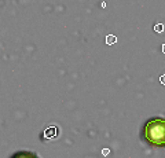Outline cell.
<instances>
[{
	"label": "cell",
	"mask_w": 165,
	"mask_h": 158,
	"mask_svg": "<svg viewBox=\"0 0 165 158\" xmlns=\"http://www.w3.org/2000/svg\"><path fill=\"white\" fill-rule=\"evenodd\" d=\"M143 136L146 142L155 147H165V118L154 117L144 125Z\"/></svg>",
	"instance_id": "obj_1"
},
{
	"label": "cell",
	"mask_w": 165,
	"mask_h": 158,
	"mask_svg": "<svg viewBox=\"0 0 165 158\" xmlns=\"http://www.w3.org/2000/svg\"><path fill=\"white\" fill-rule=\"evenodd\" d=\"M116 41H117V37L113 36V35H109L108 37H106V43L109 44V46H111V44H114Z\"/></svg>",
	"instance_id": "obj_2"
},
{
	"label": "cell",
	"mask_w": 165,
	"mask_h": 158,
	"mask_svg": "<svg viewBox=\"0 0 165 158\" xmlns=\"http://www.w3.org/2000/svg\"><path fill=\"white\" fill-rule=\"evenodd\" d=\"M55 133H57V129H55V128H50V129L46 131V136L47 137H52V136H55Z\"/></svg>",
	"instance_id": "obj_3"
},
{
	"label": "cell",
	"mask_w": 165,
	"mask_h": 158,
	"mask_svg": "<svg viewBox=\"0 0 165 158\" xmlns=\"http://www.w3.org/2000/svg\"><path fill=\"white\" fill-rule=\"evenodd\" d=\"M154 30H155V32H158V33H161L162 30H164V25H162V24H158V25H155L154 26Z\"/></svg>",
	"instance_id": "obj_4"
},
{
	"label": "cell",
	"mask_w": 165,
	"mask_h": 158,
	"mask_svg": "<svg viewBox=\"0 0 165 158\" xmlns=\"http://www.w3.org/2000/svg\"><path fill=\"white\" fill-rule=\"evenodd\" d=\"M160 81H161V84H164V85H165V74H164V76H161V79H160Z\"/></svg>",
	"instance_id": "obj_5"
},
{
	"label": "cell",
	"mask_w": 165,
	"mask_h": 158,
	"mask_svg": "<svg viewBox=\"0 0 165 158\" xmlns=\"http://www.w3.org/2000/svg\"><path fill=\"white\" fill-rule=\"evenodd\" d=\"M162 52L165 54V44H162Z\"/></svg>",
	"instance_id": "obj_6"
}]
</instances>
